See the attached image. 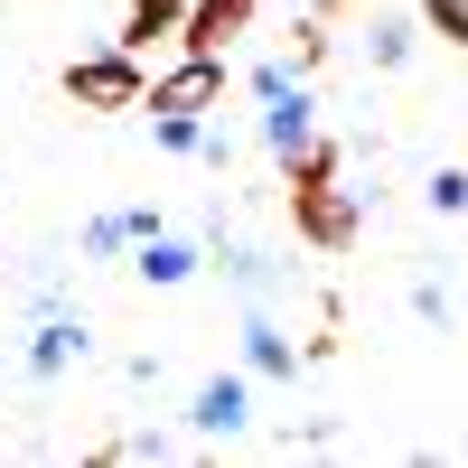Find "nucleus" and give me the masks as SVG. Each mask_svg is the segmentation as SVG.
<instances>
[{
	"instance_id": "nucleus-13",
	"label": "nucleus",
	"mask_w": 468,
	"mask_h": 468,
	"mask_svg": "<svg viewBox=\"0 0 468 468\" xmlns=\"http://www.w3.org/2000/svg\"><path fill=\"white\" fill-rule=\"evenodd\" d=\"M421 28H431L441 48H468V0H421Z\"/></svg>"
},
{
	"instance_id": "nucleus-10",
	"label": "nucleus",
	"mask_w": 468,
	"mask_h": 468,
	"mask_svg": "<svg viewBox=\"0 0 468 468\" xmlns=\"http://www.w3.org/2000/svg\"><path fill=\"white\" fill-rule=\"evenodd\" d=\"M244 366H253V375H300V346H291L282 328L253 319V328H244Z\"/></svg>"
},
{
	"instance_id": "nucleus-8",
	"label": "nucleus",
	"mask_w": 468,
	"mask_h": 468,
	"mask_svg": "<svg viewBox=\"0 0 468 468\" xmlns=\"http://www.w3.org/2000/svg\"><path fill=\"white\" fill-rule=\"evenodd\" d=\"M178 19H187V0H132V19H122V37H112V48L150 57V37H178Z\"/></svg>"
},
{
	"instance_id": "nucleus-7",
	"label": "nucleus",
	"mask_w": 468,
	"mask_h": 468,
	"mask_svg": "<svg viewBox=\"0 0 468 468\" xmlns=\"http://www.w3.org/2000/svg\"><path fill=\"white\" fill-rule=\"evenodd\" d=\"M132 271H141V282H160V291H178L187 271H197V253H187L178 234H141V244H132Z\"/></svg>"
},
{
	"instance_id": "nucleus-1",
	"label": "nucleus",
	"mask_w": 468,
	"mask_h": 468,
	"mask_svg": "<svg viewBox=\"0 0 468 468\" xmlns=\"http://www.w3.org/2000/svg\"><path fill=\"white\" fill-rule=\"evenodd\" d=\"M57 85H66L75 112H141V103H150V75H141L132 48H94V57H75Z\"/></svg>"
},
{
	"instance_id": "nucleus-11",
	"label": "nucleus",
	"mask_w": 468,
	"mask_h": 468,
	"mask_svg": "<svg viewBox=\"0 0 468 468\" xmlns=\"http://www.w3.org/2000/svg\"><path fill=\"white\" fill-rule=\"evenodd\" d=\"M75 356H85V328H66V319H48V328H37V346H28L37 375H66Z\"/></svg>"
},
{
	"instance_id": "nucleus-4",
	"label": "nucleus",
	"mask_w": 468,
	"mask_h": 468,
	"mask_svg": "<svg viewBox=\"0 0 468 468\" xmlns=\"http://www.w3.org/2000/svg\"><path fill=\"white\" fill-rule=\"evenodd\" d=\"M225 103V57H178L169 75H150V112H216Z\"/></svg>"
},
{
	"instance_id": "nucleus-15",
	"label": "nucleus",
	"mask_w": 468,
	"mask_h": 468,
	"mask_svg": "<svg viewBox=\"0 0 468 468\" xmlns=\"http://www.w3.org/2000/svg\"><path fill=\"white\" fill-rule=\"evenodd\" d=\"M366 48H375V66H403V57H412V19H375Z\"/></svg>"
},
{
	"instance_id": "nucleus-2",
	"label": "nucleus",
	"mask_w": 468,
	"mask_h": 468,
	"mask_svg": "<svg viewBox=\"0 0 468 468\" xmlns=\"http://www.w3.org/2000/svg\"><path fill=\"white\" fill-rule=\"evenodd\" d=\"M253 94H262V141H271V160H291V150L319 132V103H309V75L291 85V57L282 66H262L253 75Z\"/></svg>"
},
{
	"instance_id": "nucleus-14",
	"label": "nucleus",
	"mask_w": 468,
	"mask_h": 468,
	"mask_svg": "<svg viewBox=\"0 0 468 468\" xmlns=\"http://www.w3.org/2000/svg\"><path fill=\"white\" fill-rule=\"evenodd\" d=\"M291 66H300V75L328 66V19H291Z\"/></svg>"
},
{
	"instance_id": "nucleus-5",
	"label": "nucleus",
	"mask_w": 468,
	"mask_h": 468,
	"mask_svg": "<svg viewBox=\"0 0 468 468\" xmlns=\"http://www.w3.org/2000/svg\"><path fill=\"white\" fill-rule=\"evenodd\" d=\"M253 10H262V0H187V19H178V48H187V57H225L234 37L253 28Z\"/></svg>"
},
{
	"instance_id": "nucleus-3",
	"label": "nucleus",
	"mask_w": 468,
	"mask_h": 468,
	"mask_svg": "<svg viewBox=\"0 0 468 468\" xmlns=\"http://www.w3.org/2000/svg\"><path fill=\"white\" fill-rule=\"evenodd\" d=\"M291 225H300V244H319V253H346L356 244V197H346V187L328 178V187H291Z\"/></svg>"
},
{
	"instance_id": "nucleus-12",
	"label": "nucleus",
	"mask_w": 468,
	"mask_h": 468,
	"mask_svg": "<svg viewBox=\"0 0 468 468\" xmlns=\"http://www.w3.org/2000/svg\"><path fill=\"white\" fill-rule=\"evenodd\" d=\"M150 132H160V150H187V160H197L207 150V112H150Z\"/></svg>"
},
{
	"instance_id": "nucleus-9",
	"label": "nucleus",
	"mask_w": 468,
	"mask_h": 468,
	"mask_svg": "<svg viewBox=\"0 0 468 468\" xmlns=\"http://www.w3.org/2000/svg\"><path fill=\"white\" fill-rule=\"evenodd\" d=\"M328 178H337V141H319V132H309L291 160H282V187H328Z\"/></svg>"
},
{
	"instance_id": "nucleus-16",
	"label": "nucleus",
	"mask_w": 468,
	"mask_h": 468,
	"mask_svg": "<svg viewBox=\"0 0 468 468\" xmlns=\"http://www.w3.org/2000/svg\"><path fill=\"white\" fill-rule=\"evenodd\" d=\"M441 216H468V169H431V187H421Z\"/></svg>"
},
{
	"instance_id": "nucleus-6",
	"label": "nucleus",
	"mask_w": 468,
	"mask_h": 468,
	"mask_svg": "<svg viewBox=\"0 0 468 468\" xmlns=\"http://www.w3.org/2000/svg\"><path fill=\"white\" fill-rule=\"evenodd\" d=\"M244 412H253V384L244 375H207L197 384V403H187V421L216 441V431H244Z\"/></svg>"
}]
</instances>
